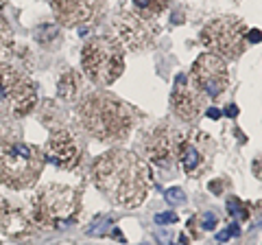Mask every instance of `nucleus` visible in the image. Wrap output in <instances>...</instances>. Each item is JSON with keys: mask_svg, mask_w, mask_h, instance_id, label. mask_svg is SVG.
Here are the masks:
<instances>
[{"mask_svg": "<svg viewBox=\"0 0 262 245\" xmlns=\"http://www.w3.org/2000/svg\"><path fill=\"white\" fill-rule=\"evenodd\" d=\"M0 5H3V0H0Z\"/></svg>", "mask_w": 262, "mask_h": 245, "instance_id": "28", "label": "nucleus"}, {"mask_svg": "<svg viewBox=\"0 0 262 245\" xmlns=\"http://www.w3.org/2000/svg\"><path fill=\"white\" fill-rule=\"evenodd\" d=\"M184 145L181 133L169 127V125H159L153 131H149L142 140V149L147 158L159 169H171L173 162L179 158V149Z\"/></svg>", "mask_w": 262, "mask_h": 245, "instance_id": "9", "label": "nucleus"}, {"mask_svg": "<svg viewBox=\"0 0 262 245\" xmlns=\"http://www.w3.org/2000/svg\"><path fill=\"white\" fill-rule=\"evenodd\" d=\"M179 245H188V239H186V236H181V239H179Z\"/></svg>", "mask_w": 262, "mask_h": 245, "instance_id": "27", "label": "nucleus"}, {"mask_svg": "<svg viewBox=\"0 0 262 245\" xmlns=\"http://www.w3.org/2000/svg\"><path fill=\"white\" fill-rule=\"evenodd\" d=\"M118 33L129 48H144L157 35L155 20L140 18L134 11H125L118 20Z\"/></svg>", "mask_w": 262, "mask_h": 245, "instance_id": "12", "label": "nucleus"}, {"mask_svg": "<svg viewBox=\"0 0 262 245\" xmlns=\"http://www.w3.org/2000/svg\"><path fill=\"white\" fill-rule=\"evenodd\" d=\"M188 79L192 81L194 88L206 96V99H218L230 86L227 64H225V59L216 57L212 53H203L201 57H196V62L192 64Z\"/></svg>", "mask_w": 262, "mask_h": 245, "instance_id": "8", "label": "nucleus"}, {"mask_svg": "<svg viewBox=\"0 0 262 245\" xmlns=\"http://www.w3.org/2000/svg\"><path fill=\"white\" fill-rule=\"evenodd\" d=\"M203 103H206V96L196 90L194 84L188 79V75H177L173 86V94H171L173 112L181 121H194L201 114Z\"/></svg>", "mask_w": 262, "mask_h": 245, "instance_id": "11", "label": "nucleus"}, {"mask_svg": "<svg viewBox=\"0 0 262 245\" xmlns=\"http://www.w3.org/2000/svg\"><path fill=\"white\" fill-rule=\"evenodd\" d=\"M79 90H81V75L77 70H68L59 79V96L70 101V99H75Z\"/></svg>", "mask_w": 262, "mask_h": 245, "instance_id": "15", "label": "nucleus"}, {"mask_svg": "<svg viewBox=\"0 0 262 245\" xmlns=\"http://www.w3.org/2000/svg\"><path fill=\"white\" fill-rule=\"evenodd\" d=\"M53 9L63 26H79L103 16L105 0H53Z\"/></svg>", "mask_w": 262, "mask_h": 245, "instance_id": "10", "label": "nucleus"}, {"mask_svg": "<svg viewBox=\"0 0 262 245\" xmlns=\"http://www.w3.org/2000/svg\"><path fill=\"white\" fill-rule=\"evenodd\" d=\"M169 3L171 0H134V13L147 20H155L169 9Z\"/></svg>", "mask_w": 262, "mask_h": 245, "instance_id": "14", "label": "nucleus"}, {"mask_svg": "<svg viewBox=\"0 0 262 245\" xmlns=\"http://www.w3.org/2000/svg\"><path fill=\"white\" fill-rule=\"evenodd\" d=\"M92 177L99 190L120 206H140L151 188L149 165L127 149H114L101 155Z\"/></svg>", "mask_w": 262, "mask_h": 245, "instance_id": "1", "label": "nucleus"}, {"mask_svg": "<svg viewBox=\"0 0 262 245\" xmlns=\"http://www.w3.org/2000/svg\"><path fill=\"white\" fill-rule=\"evenodd\" d=\"M18 138H20V129L16 127V123L3 118V121H0V149L11 143H18Z\"/></svg>", "mask_w": 262, "mask_h": 245, "instance_id": "18", "label": "nucleus"}, {"mask_svg": "<svg viewBox=\"0 0 262 245\" xmlns=\"http://www.w3.org/2000/svg\"><path fill=\"white\" fill-rule=\"evenodd\" d=\"M245 33L247 26L243 20L225 16L206 24L201 31V44L221 59H236L245 53Z\"/></svg>", "mask_w": 262, "mask_h": 245, "instance_id": "7", "label": "nucleus"}, {"mask_svg": "<svg viewBox=\"0 0 262 245\" xmlns=\"http://www.w3.org/2000/svg\"><path fill=\"white\" fill-rule=\"evenodd\" d=\"M83 129L101 143L125 140L136 123V114L125 101L107 92H92L79 105Z\"/></svg>", "mask_w": 262, "mask_h": 245, "instance_id": "2", "label": "nucleus"}, {"mask_svg": "<svg viewBox=\"0 0 262 245\" xmlns=\"http://www.w3.org/2000/svg\"><path fill=\"white\" fill-rule=\"evenodd\" d=\"M79 206H81V199L75 188L48 184L33 197V219L40 226L63 230L77 221Z\"/></svg>", "mask_w": 262, "mask_h": 245, "instance_id": "4", "label": "nucleus"}, {"mask_svg": "<svg viewBox=\"0 0 262 245\" xmlns=\"http://www.w3.org/2000/svg\"><path fill=\"white\" fill-rule=\"evenodd\" d=\"M208 116H210V118H221V112H218L216 107H210V110H208Z\"/></svg>", "mask_w": 262, "mask_h": 245, "instance_id": "26", "label": "nucleus"}, {"mask_svg": "<svg viewBox=\"0 0 262 245\" xmlns=\"http://www.w3.org/2000/svg\"><path fill=\"white\" fill-rule=\"evenodd\" d=\"M81 66L96 86H112L125 70V50L116 38H94L83 46Z\"/></svg>", "mask_w": 262, "mask_h": 245, "instance_id": "5", "label": "nucleus"}, {"mask_svg": "<svg viewBox=\"0 0 262 245\" xmlns=\"http://www.w3.org/2000/svg\"><path fill=\"white\" fill-rule=\"evenodd\" d=\"M216 221H218L216 214L210 212V210L201 214V228H203V230H214V228H216Z\"/></svg>", "mask_w": 262, "mask_h": 245, "instance_id": "20", "label": "nucleus"}, {"mask_svg": "<svg viewBox=\"0 0 262 245\" xmlns=\"http://www.w3.org/2000/svg\"><path fill=\"white\" fill-rule=\"evenodd\" d=\"M38 103L35 84L9 64H0V118H22Z\"/></svg>", "mask_w": 262, "mask_h": 245, "instance_id": "6", "label": "nucleus"}, {"mask_svg": "<svg viewBox=\"0 0 262 245\" xmlns=\"http://www.w3.org/2000/svg\"><path fill=\"white\" fill-rule=\"evenodd\" d=\"M238 232H240V228H238V224H234V226H230L227 230H223V232H218V234H216V241H218V243H225V241L230 239V236H234V234H238Z\"/></svg>", "mask_w": 262, "mask_h": 245, "instance_id": "21", "label": "nucleus"}, {"mask_svg": "<svg viewBox=\"0 0 262 245\" xmlns=\"http://www.w3.org/2000/svg\"><path fill=\"white\" fill-rule=\"evenodd\" d=\"M177 221V214L175 212H162V214H155V224L164 226V224H175Z\"/></svg>", "mask_w": 262, "mask_h": 245, "instance_id": "22", "label": "nucleus"}, {"mask_svg": "<svg viewBox=\"0 0 262 245\" xmlns=\"http://www.w3.org/2000/svg\"><path fill=\"white\" fill-rule=\"evenodd\" d=\"M46 155L40 147L11 143L0 149V182L13 190L31 188L44 169Z\"/></svg>", "mask_w": 262, "mask_h": 245, "instance_id": "3", "label": "nucleus"}, {"mask_svg": "<svg viewBox=\"0 0 262 245\" xmlns=\"http://www.w3.org/2000/svg\"><path fill=\"white\" fill-rule=\"evenodd\" d=\"M245 40L258 44V42H260V31H258V29H253V31H247V33H245Z\"/></svg>", "mask_w": 262, "mask_h": 245, "instance_id": "23", "label": "nucleus"}, {"mask_svg": "<svg viewBox=\"0 0 262 245\" xmlns=\"http://www.w3.org/2000/svg\"><path fill=\"white\" fill-rule=\"evenodd\" d=\"M44 155H46V160H50L57 167L72 169L81 160V147H79L77 138L72 136L70 131L61 129V131L50 133V140H48V147H46V153Z\"/></svg>", "mask_w": 262, "mask_h": 245, "instance_id": "13", "label": "nucleus"}, {"mask_svg": "<svg viewBox=\"0 0 262 245\" xmlns=\"http://www.w3.org/2000/svg\"><path fill=\"white\" fill-rule=\"evenodd\" d=\"M85 234H90V236H105V234H112V236H116V239H120V241H122V234L118 232V230H116L114 221H112V219H107V217L94 219L92 224L85 228Z\"/></svg>", "mask_w": 262, "mask_h": 245, "instance_id": "16", "label": "nucleus"}, {"mask_svg": "<svg viewBox=\"0 0 262 245\" xmlns=\"http://www.w3.org/2000/svg\"><path fill=\"white\" fill-rule=\"evenodd\" d=\"M179 158H181V167H184V171H188V173L194 171L196 165L201 162L199 151H196L192 145H188L186 140H184V145H181V149H179Z\"/></svg>", "mask_w": 262, "mask_h": 245, "instance_id": "17", "label": "nucleus"}, {"mask_svg": "<svg viewBox=\"0 0 262 245\" xmlns=\"http://www.w3.org/2000/svg\"><path fill=\"white\" fill-rule=\"evenodd\" d=\"M157 239L162 241V243H171V234L169 232H166V234L164 232H157Z\"/></svg>", "mask_w": 262, "mask_h": 245, "instance_id": "25", "label": "nucleus"}, {"mask_svg": "<svg viewBox=\"0 0 262 245\" xmlns=\"http://www.w3.org/2000/svg\"><path fill=\"white\" fill-rule=\"evenodd\" d=\"M225 114H227L230 118H236L238 116V107L236 105H227V107H225Z\"/></svg>", "mask_w": 262, "mask_h": 245, "instance_id": "24", "label": "nucleus"}, {"mask_svg": "<svg viewBox=\"0 0 262 245\" xmlns=\"http://www.w3.org/2000/svg\"><path fill=\"white\" fill-rule=\"evenodd\" d=\"M164 197H166V202H169L171 206H177V204H184L186 202V195H184V190L177 188V186H173L164 193Z\"/></svg>", "mask_w": 262, "mask_h": 245, "instance_id": "19", "label": "nucleus"}]
</instances>
